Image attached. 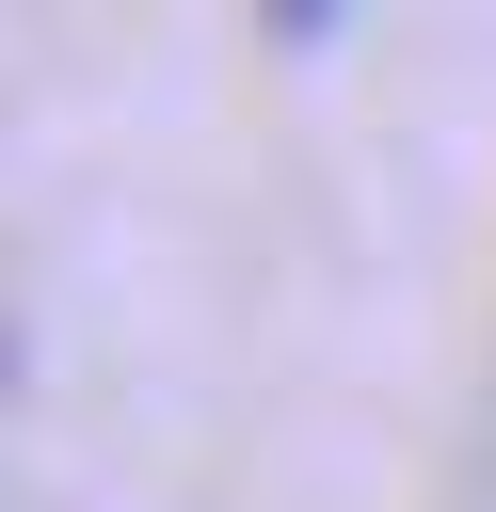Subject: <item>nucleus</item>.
<instances>
[{"mask_svg": "<svg viewBox=\"0 0 496 512\" xmlns=\"http://www.w3.org/2000/svg\"><path fill=\"white\" fill-rule=\"evenodd\" d=\"M256 16H272V32H288V48H320V32H336V16H352V0H256Z\"/></svg>", "mask_w": 496, "mask_h": 512, "instance_id": "f257e3e1", "label": "nucleus"}]
</instances>
